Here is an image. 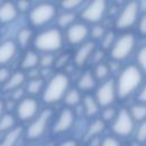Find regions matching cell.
<instances>
[{
  "instance_id": "cell-23",
  "label": "cell",
  "mask_w": 146,
  "mask_h": 146,
  "mask_svg": "<svg viewBox=\"0 0 146 146\" xmlns=\"http://www.w3.org/2000/svg\"><path fill=\"white\" fill-rule=\"evenodd\" d=\"M23 137H24V127L22 124H18L10 131L1 135L0 146H17Z\"/></svg>"
},
{
  "instance_id": "cell-37",
  "label": "cell",
  "mask_w": 146,
  "mask_h": 146,
  "mask_svg": "<svg viewBox=\"0 0 146 146\" xmlns=\"http://www.w3.org/2000/svg\"><path fill=\"white\" fill-rule=\"evenodd\" d=\"M55 54H40L39 68L41 70H54L55 65Z\"/></svg>"
},
{
  "instance_id": "cell-22",
  "label": "cell",
  "mask_w": 146,
  "mask_h": 146,
  "mask_svg": "<svg viewBox=\"0 0 146 146\" xmlns=\"http://www.w3.org/2000/svg\"><path fill=\"white\" fill-rule=\"evenodd\" d=\"M26 80H27V78H26L25 72H23V71H21V70H16V71H14V72L11 73L10 78H9L8 81L1 87V89H2V91L7 92V94H10L11 91L24 87L25 83H26Z\"/></svg>"
},
{
  "instance_id": "cell-3",
  "label": "cell",
  "mask_w": 146,
  "mask_h": 146,
  "mask_svg": "<svg viewBox=\"0 0 146 146\" xmlns=\"http://www.w3.org/2000/svg\"><path fill=\"white\" fill-rule=\"evenodd\" d=\"M64 31L57 26H48L35 33L32 48L39 54H58L65 47Z\"/></svg>"
},
{
  "instance_id": "cell-34",
  "label": "cell",
  "mask_w": 146,
  "mask_h": 146,
  "mask_svg": "<svg viewBox=\"0 0 146 146\" xmlns=\"http://www.w3.org/2000/svg\"><path fill=\"white\" fill-rule=\"evenodd\" d=\"M133 63L139 67V70L146 76V43L138 47V49L135 54V62Z\"/></svg>"
},
{
  "instance_id": "cell-18",
  "label": "cell",
  "mask_w": 146,
  "mask_h": 146,
  "mask_svg": "<svg viewBox=\"0 0 146 146\" xmlns=\"http://www.w3.org/2000/svg\"><path fill=\"white\" fill-rule=\"evenodd\" d=\"M19 13L11 0H5L0 3V25H9L16 22Z\"/></svg>"
},
{
  "instance_id": "cell-10",
  "label": "cell",
  "mask_w": 146,
  "mask_h": 146,
  "mask_svg": "<svg viewBox=\"0 0 146 146\" xmlns=\"http://www.w3.org/2000/svg\"><path fill=\"white\" fill-rule=\"evenodd\" d=\"M78 121V115L74 110L68 107H62L55 115L51 122L50 132L52 136L62 137L70 133Z\"/></svg>"
},
{
  "instance_id": "cell-51",
  "label": "cell",
  "mask_w": 146,
  "mask_h": 146,
  "mask_svg": "<svg viewBox=\"0 0 146 146\" xmlns=\"http://www.w3.org/2000/svg\"><path fill=\"white\" fill-rule=\"evenodd\" d=\"M0 89H1V88H0Z\"/></svg>"
},
{
  "instance_id": "cell-41",
  "label": "cell",
  "mask_w": 146,
  "mask_h": 146,
  "mask_svg": "<svg viewBox=\"0 0 146 146\" xmlns=\"http://www.w3.org/2000/svg\"><path fill=\"white\" fill-rule=\"evenodd\" d=\"M11 73L13 71H10L8 66H0V88L8 81Z\"/></svg>"
},
{
  "instance_id": "cell-25",
  "label": "cell",
  "mask_w": 146,
  "mask_h": 146,
  "mask_svg": "<svg viewBox=\"0 0 146 146\" xmlns=\"http://www.w3.org/2000/svg\"><path fill=\"white\" fill-rule=\"evenodd\" d=\"M46 86V80L43 78H34V79H27L26 83L24 86L26 96L30 97H40Z\"/></svg>"
},
{
  "instance_id": "cell-8",
  "label": "cell",
  "mask_w": 146,
  "mask_h": 146,
  "mask_svg": "<svg viewBox=\"0 0 146 146\" xmlns=\"http://www.w3.org/2000/svg\"><path fill=\"white\" fill-rule=\"evenodd\" d=\"M110 5V0H87L79 11V19L89 25L104 23L108 14Z\"/></svg>"
},
{
  "instance_id": "cell-21",
  "label": "cell",
  "mask_w": 146,
  "mask_h": 146,
  "mask_svg": "<svg viewBox=\"0 0 146 146\" xmlns=\"http://www.w3.org/2000/svg\"><path fill=\"white\" fill-rule=\"evenodd\" d=\"M39 60H40V54L33 48H30L24 51L19 60V70L23 72H27L33 68H38Z\"/></svg>"
},
{
  "instance_id": "cell-13",
  "label": "cell",
  "mask_w": 146,
  "mask_h": 146,
  "mask_svg": "<svg viewBox=\"0 0 146 146\" xmlns=\"http://www.w3.org/2000/svg\"><path fill=\"white\" fill-rule=\"evenodd\" d=\"M89 30H90L89 24H87L80 19L76 21L71 26H68L66 30H64L65 43L72 48H76V47L81 46L82 43L90 40L89 39Z\"/></svg>"
},
{
  "instance_id": "cell-4",
  "label": "cell",
  "mask_w": 146,
  "mask_h": 146,
  "mask_svg": "<svg viewBox=\"0 0 146 146\" xmlns=\"http://www.w3.org/2000/svg\"><path fill=\"white\" fill-rule=\"evenodd\" d=\"M143 13V5L140 0H125L120 6L116 16L113 19V29L120 32L133 31L136 24Z\"/></svg>"
},
{
  "instance_id": "cell-6",
  "label": "cell",
  "mask_w": 146,
  "mask_h": 146,
  "mask_svg": "<svg viewBox=\"0 0 146 146\" xmlns=\"http://www.w3.org/2000/svg\"><path fill=\"white\" fill-rule=\"evenodd\" d=\"M58 11H59L58 5L49 0L33 3L31 10L26 15L29 26L39 30L46 29L55 22Z\"/></svg>"
},
{
  "instance_id": "cell-49",
  "label": "cell",
  "mask_w": 146,
  "mask_h": 146,
  "mask_svg": "<svg viewBox=\"0 0 146 146\" xmlns=\"http://www.w3.org/2000/svg\"><path fill=\"white\" fill-rule=\"evenodd\" d=\"M0 27H1V25H0Z\"/></svg>"
},
{
  "instance_id": "cell-17",
  "label": "cell",
  "mask_w": 146,
  "mask_h": 146,
  "mask_svg": "<svg viewBox=\"0 0 146 146\" xmlns=\"http://www.w3.org/2000/svg\"><path fill=\"white\" fill-rule=\"evenodd\" d=\"M80 107L82 111V115L88 120L98 117L102 111V107L96 100L94 94H83V98Z\"/></svg>"
},
{
  "instance_id": "cell-38",
  "label": "cell",
  "mask_w": 146,
  "mask_h": 146,
  "mask_svg": "<svg viewBox=\"0 0 146 146\" xmlns=\"http://www.w3.org/2000/svg\"><path fill=\"white\" fill-rule=\"evenodd\" d=\"M135 33L137 34L138 39L139 38L146 39V10H143V13L138 19L136 27H135Z\"/></svg>"
},
{
  "instance_id": "cell-33",
  "label": "cell",
  "mask_w": 146,
  "mask_h": 146,
  "mask_svg": "<svg viewBox=\"0 0 146 146\" xmlns=\"http://www.w3.org/2000/svg\"><path fill=\"white\" fill-rule=\"evenodd\" d=\"M107 27L104 23H98V24H92L90 25V30H89V39L91 41H95L96 43H98L103 36L105 35V33L107 32Z\"/></svg>"
},
{
  "instance_id": "cell-11",
  "label": "cell",
  "mask_w": 146,
  "mask_h": 146,
  "mask_svg": "<svg viewBox=\"0 0 146 146\" xmlns=\"http://www.w3.org/2000/svg\"><path fill=\"white\" fill-rule=\"evenodd\" d=\"M92 94L102 108L116 105L119 100V96H117V89L114 76L103 82H99Z\"/></svg>"
},
{
  "instance_id": "cell-2",
  "label": "cell",
  "mask_w": 146,
  "mask_h": 146,
  "mask_svg": "<svg viewBox=\"0 0 146 146\" xmlns=\"http://www.w3.org/2000/svg\"><path fill=\"white\" fill-rule=\"evenodd\" d=\"M71 86L72 79L68 74L62 71H55V73L46 80L44 89L40 96L41 103L47 107H50L63 102V98Z\"/></svg>"
},
{
  "instance_id": "cell-1",
  "label": "cell",
  "mask_w": 146,
  "mask_h": 146,
  "mask_svg": "<svg viewBox=\"0 0 146 146\" xmlns=\"http://www.w3.org/2000/svg\"><path fill=\"white\" fill-rule=\"evenodd\" d=\"M117 89L119 100H127L128 98L136 96L140 87L146 80V76L139 70L135 63L125 64L114 76Z\"/></svg>"
},
{
  "instance_id": "cell-32",
  "label": "cell",
  "mask_w": 146,
  "mask_h": 146,
  "mask_svg": "<svg viewBox=\"0 0 146 146\" xmlns=\"http://www.w3.org/2000/svg\"><path fill=\"white\" fill-rule=\"evenodd\" d=\"M86 2L87 0H62L58 2V8L59 10L79 13Z\"/></svg>"
},
{
  "instance_id": "cell-7",
  "label": "cell",
  "mask_w": 146,
  "mask_h": 146,
  "mask_svg": "<svg viewBox=\"0 0 146 146\" xmlns=\"http://www.w3.org/2000/svg\"><path fill=\"white\" fill-rule=\"evenodd\" d=\"M54 115L55 113L50 107L42 108L41 112L24 128V138L29 141H36L43 138L48 131H50Z\"/></svg>"
},
{
  "instance_id": "cell-45",
  "label": "cell",
  "mask_w": 146,
  "mask_h": 146,
  "mask_svg": "<svg viewBox=\"0 0 146 146\" xmlns=\"http://www.w3.org/2000/svg\"><path fill=\"white\" fill-rule=\"evenodd\" d=\"M33 3H36V2H42V1H47V0H31Z\"/></svg>"
},
{
  "instance_id": "cell-29",
  "label": "cell",
  "mask_w": 146,
  "mask_h": 146,
  "mask_svg": "<svg viewBox=\"0 0 146 146\" xmlns=\"http://www.w3.org/2000/svg\"><path fill=\"white\" fill-rule=\"evenodd\" d=\"M72 64V52L71 51H64L62 50L60 52L56 54L55 58V65L54 70L55 71H62L64 72L67 66Z\"/></svg>"
},
{
  "instance_id": "cell-12",
  "label": "cell",
  "mask_w": 146,
  "mask_h": 146,
  "mask_svg": "<svg viewBox=\"0 0 146 146\" xmlns=\"http://www.w3.org/2000/svg\"><path fill=\"white\" fill-rule=\"evenodd\" d=\"M41 102L35 97L25 96L23 99L16 103L14 114L18 122L29 123L41 112Z\"/></svg>"
},
{
  "instance_id": "cell-39",
  "label": "cell",
  "mask_w": 146,
  "mask_h": 146,
  "mask_svg": "<svg viewBox=\"0 0 146 146\" xmlns=\"http://www.w3.org/2000/svg\"><path fill=\"white\" fill-rule=\"evenodd\" d=\"M99 146H123V145H122V141L120 138L110 133V135H105L102 137Z\"/></svg>"
},
{
  "instance_id": "cell-28",
  "label": "cell",
  "mask_w": 146,
  "mask_h": 146,
  "mask_svg": "<svg viewBox=\"0 0 146 146\" xmlns=\"http://www.w3.org/2000/svg\"><path fill=\"white\" fill-rule=\"evenodd\" d=\"M18 125V121L14 113L5 112L0 116V135H3Z\"/></svg>"
},
{
  "instance_id": "cell-36",
  "label": "cell",
  "mask_w": 146,
  "mask_h": 146,
  "mask_svg": "<svg viewBox=\"0 0 146 146\" xmlns=\"http://www.w3.org/2000/svg\"><path fill=\"white\" fill-rule=\"evenodd\" d=\"M132 138L135 141L141 144L143 146L145 145L146 143V120L136 124V129H135Z\"/></svg>"
},
{
  "instance_id": "cell-14",
  "label": "cell",
  "mask_w": 146,
  "mask_h": 146,
  "mask_svg": "<svg viewBox=\"0 0 146 146\" xmlns=\"http://www.w3.org/2000/svg\"><path fill=\"white\" fill-rule=\"evenodd\" d=\"M98 44L95 41L88 40L87 42L82 43L81 46L76 47L72 52V64L80 70H84L91 60V57L97 49Z\"/></svg>"
},
{
  "instance_id": "cell-46",
  "label": "cell",
  "mask_w": 146,
  "mask_h": 146,
  "mask_svg": "<svg viewBox=\"0 0 146 146\" xmlns=\"http://www.w3.org/2000/svg\"><path fill=\"white\" fill-rule=\"evenodd\" d=\"M55 1H56V2L58 3V2H59V1H62V0H55Z\"/></svg>"
},
{
  "instance_id": "cell-20",
  "label": "cell",
  "mask_w": 146,
  "mask_h": 146,
  "mask_svg": "<svg viewBox=\"0 0 146 146\" xmlns=\"http://www.w3.org/2000/svg\"><path fill=\"white\" fill-rule=\"evenodd\" d=\"M34 31L31 26H22L21 29L17 30L16 35H15V41L18 46L19 49L22 50H27L30 48H32V42L34 39Z\"/></svg>"
},
{
  "instance_id": "cell-42",
  "label": "cell",
  "mask_w": 146,
  "mask_h": 146,
  "mask_svg": "<svg viewBox=\"0 0 146 146\" xmlns=\"http://www.w3.org/2000/svg\"><path fill=\"white\" fill-rule=\"evenodd\" d=\"M135 99H136V102L146 104V80H145V82L143 83V86L140 87V89L138 90V92L136 94Z\"/></svg>"
},
{
  "instance_id": "cell-30",
  "label": "cell",
  "mask_w": 146,
  "mask_h": 146,
  "mask_svg": "<svg viewBox=\"0 0 146 146\" xmlns=\"http://www.w3.org/2000/svg\"><path fill=\"white\" fill-rule=\"evenodd\" d=\"M128 110L136 123H139L146 120V104L135 102L128 106Z\"/></svg>"
},
{
  "instance_id": "cell-5",
  "label": "cell",
  "mask_w": 146,
  "mask_h": 146,
  "mask_svg": "<svg viewBox=\"0 0 146 146\" xmlns=\"http://www.w3.org/2000/svg\"><path fill=\"white\" fill-rule=\"evenodd\" d=\"M138 49V36L135 31L120 32L113 43L112 48L107 52V57L111 60L117 63H124L131 58Z\"/></svg>"
},
{
  "instance_id": "cell-15",
  "label": "cell",
  "mask_w": 146,
  "mask_h": 146,
  "mask_svg": "<svg viewBox=\"0 0 146 146\" xmlns=\"http://www.w3.org/2000/svg\"><path fill=\"white\" fill-rule=\"evenodd\" d=\"M82 94H92L98 86V81L96 80L91 68L81 70V73L75 80L74 84Z\"/></svg>"
},
{
  "instance_id": "cell-43",
  "label": "cell",
  "mask_w": 146,
  "mask_h": 146,
  "mask_svg": "<svg viewBox=\"0 0 146 146\" xmlns=\"http://www.w3.org/2000/svg\"><path fill=\"white\" fill-rule=\"evenodd\" d=\"M56 146H80V143L75 138H65L60 140Z\"/></svg>"
},
{
  "instance_id": "cell-48",
  "label": "cell",
  "mask_w": 146,
  "mask_h": 146,
  "mask_svg": "<svg viewBox=\"0 0 146 146\" xmlns=\"http://www.w3.org/2000/svg\"><path fill=\"white\" fill-rule=\"evenodd\" d=\"M144 146H146V143H145V145H144Z\"/></svg>"
},
{
  "instance_id": "cell-16",
  "label": "cell",
  "mask_w": 146,
  "mask_h": 146,
  "mask_svg": "<svg viewBox=\"0 0 146 146\" xmlns=\"http://www.w3.org/2000/svg\"><path fill=\"white\" fill-rule=\"evenodd\" d=\"M19 48L15 39H5L0 42V66H8L17 56Z\"/></svg>"
},
{
  "instance_id": "cell-35",
  "label": "cell",
  "mask_w": 146,
  "mask_h": 146,
  "mask_svg": "<svg viewBox=\"0 0 146 146\" xmlns=\"http://www.w3.org/2000/svg\"><path fill=\"white\" fill-rule=\"evenodd\" d=\"M117 110H119V107H116V105L110 106V107H104V108H102V111H100L99 117H100L107 125H110V124L112 123V121L115 119V116H116V114H117Z\"/></svg>"
},
{
  "instance_id": "cell-31",
  "label": "cell",
  "mask_w": 146,
  "mask_h": 146,
  "mask_svg": "<svg viewBox=\"0 0 146 146\" xmlns=\"http://www.w3.org/2000/svg\"><path fill=\"white\" fill-rule=\"evenodd\" d=\"M116 36H117V32H116L114 29H108L107 32L105 33V35L103 36V39H102L97 44H98V47H99L100 49H103L104 51L108 52L110 49L112 48L113 43L115 42Z\"/></svg>"
},
{
  "instance_id": "cell-9",
  "label": "cell",
  "mask_w": 146,
  "mask_h": 146,
  "mask_svg": "<svg viewBox=\"0 0 146 146\" xmlns=\"http://www.w3.org/2000/svg\"><path fill=\"white\" fill-rule=\"evenodd\" d=\"M136 122L132 119L128 107L121 106L117 110V114L115 119L112 121V123L108 125L110 131L112 135L120 139L130 138L133 136L135 129H136Z\"/></svg>"
},
{
  "instance_id": "cell-47",
  "label": "cell",
  "mask_w": 146,
  "mask_h": 146,
  "mask_svg": "<svg viewBox=\"0 0 146 146\" xmlns=\"http://www.w3.org/2000/svg\"><path fill=\"white\" fill-rule=\"evenodd\" d=\"M3 1H5V0H0V3H1V2H3Z\"/></svg>"
},
{
  "instance_id": "cell-40",
  "label": "cell",
  "mask_w": 146,
  "mask_h": 146,
  "mask_svg": "<svg viewBox=\"0 0 146 146\" xmlns=\"http://www.w3.org/2000/svg\"><path fill=\"white\" fill-rule=\"evenodd\" d=\"M14 2L16 5V8H17L19 15H22V14L27 15L33 6V2L31 0H15Z\"/></svg>"
},
{
  "instance_id": "cell-19",
  "label": "cell",
  "mask_w": 146,
  "mask_h": 146,
  "mask_svg": "<svg viewBox=\"0 0 146 146\" xmlns=\"http://www.w3.org/2000/svg\"><path fill=\"white\" fill-rule=\"evenodd\" d=\"M106 128H107V124L99 116L95 117L92 120H89V122L84 129V132L82 135V139L84 141H88L92 138L102 137V135L106 130Z\"/></svg>"
},
{
  "instance_id": "cell-26",
  "label": "cell",
  "mask_w": 146,
  "mask_h": 146,
  "mask_svg": "<svg viewBox=\"0 0 146 146\" xmlns=\"http://www.w3.org/2000/svg\"><path fill=\"white\" fill-rule=\"evenodd\" d=\"M76 21H79V13L59 10L58 15H57V17L55 19V26H57L58 29L64 31L68 26H71L73 23H75Z\"/></svg>"
},
{
  "instance_id": "cell-27",
  "label": "cell",
  "mask_w": 146,
  "mask_h": 146,
  "mask_svg": "<svg viewBox=\"0 0 146 146\" xmlns=\"http://www.w3.org/2000/svg\"><path fill=\"white\" fill-rule=\"evenodd\" d=\"M91 71L96 78V80L99 82H103L110 78L113 76L112 72H111V68H110V65H108V62L104 60V62H100L96 65H94L91 67Z\"/></svg>"
},
{
  "instance_id": "cell-24",
  "label": "cell",
  "mask_w": 146,
  "mask_h": 146,
  "mask_svg": "<svg viewBox=\"0 0 146 146\" xmlns=\"http://www.w3.org/2000/svg\"><path fill=\"white\" fill-rule=\"evenodd\" d=\"M82 98H83V94L75 87V86H71L68 88V90L66 91L64 98H63V106L64 107H68L72 110H75L76 107H79L82 103Z\"/></svg>"
},
{
  "instance_id": "cell-50",
  "label": "cell",
  "mask_w": 146,
  "mask_h": 146,
  "mask_svg": "<svg viewBox=\"0 0 146 146\" xmlns=\"http://www.w3.org/2000/svg\"><path fill=\"white\" fill-rule=\"evenodd\" d=\"M128 146H129V145H128Z\"/></svg>"
},
{
  "instance_id": "cell-44",
  "label": "cell",
  "mask_w": 146,
  "mask_h": 146,
  "mask_svg": "<svg viewBox=\"0 0 146 146\" xmlns=\"http://www.w3.org/2000/svg\"><path fill=\"white\" fill-rule=\"evenodd\" d=\"M5 113V104H3V100L0 99V116Z\"/></svg>"
}]
</instances>
